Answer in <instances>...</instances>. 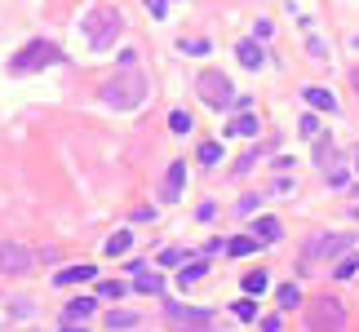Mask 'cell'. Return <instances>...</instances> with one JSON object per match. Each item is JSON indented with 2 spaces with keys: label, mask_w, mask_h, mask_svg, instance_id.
<instances>
[{
  "label": "cell",
  "mask_w": 359,
  "mask_h": 332,
  "mask_svg": "<svg viewBox=\"0 0 359 332\" xmlns=\"http://www.w3.org/2000/svg\"><path fill=\"white\" fill-rule=\"evenodd\" d=\"M143 98H147V80H143V71H120L116 80L102 84V102H107V107H116V111L138 107Z\"/></svg>",
  "instance_id": "cell-1"
},
{
  "label": "cell",
  "mask_w": 359,
  "mask_h": 332,
  "mask_svg": "<svg viewBox=\"0 0 359 332\" xmlns=\"http://www.w3.org/2000/svg\"><path fill=\"white\" fill-rule=\"evenodd\" d=\"M80 27H84V36H89L93 49H107V44H116V36L125 31V18H120L116 9H89Z\"/></svg>",
  "instance_id": "cell-2"
},
{
  "label": "cell",
  "mask_w": 359,
  "mask_h": 332,
  "mask_svg": "<svg viewBox=\"0 0 359 332\" xmlns=\"http://www.w3.org/2000/svg\"><path fill=\"white\" fill-rule=\"evenodd\" d=\"M306 324H310V332H346V306L337 297H315L306 306Z\"/></svg>",
  "instance_id": "cell-3"
},
{
  "label": "cell",
  "mask_w": 359,
  "mask_h": 332,
  "mask_svg": "<svg viewBox=\"0 0 359 332\" xmlns=\"http://www.w3.org/2000/svg\"><path fill=\"white\" fill-rule=\"evenodd\" d=\"M53 62H62V53H58V44H49V40H32L18 58H9V71L14 75H32V71H40V66H53Z\"/></svg>",
  "instance_id": "cell-4"
},
{
  "label": "cell",
  "mask_w": 359,
  "mask_h": 332,
  "mask_svg": "<svg viewBox=\"0 0 359 332\" xmlns=\"http://www.w3.org/2000/svg\"><path fill=\"white\" fill-rule=\"evenodd\" d=\"M195 89H200V98L209 102V107H235V89H231V80H226L222 71H200Z\"/></svg>",
  "instance_id": "cell-5"
},
{
  "label": "cell",
  "mask_w": 359,
  "mask_h": 332,
  "mask_svg": "<svg viewBox=\"0 0 359 332\" xmlns=\"http://www.w3.org/2000/svg\"><path fill=\"white\" fill-rule=\"evenodd\" d=\"M0 270L5 274H32L36 270V253L23 244H0Z\"/></svg>",
  "instance_id": "cell-6"
},
{
  "label": "cell",
  "mask_w": 359,
  "mask_h": 332,
  "mask_svg": "<svg viewBox=\"0 0 359 332\" xmlns=\"http://www.w3.org/2000/svg\"><path fill=\"white\" fill-rule=\"evenodd\" d=\"M342 248H351V235H319V240H310V257H337Z\"/></svg>",
  "instance_id": "cell-7"
},
{
  "label": "cell",
  "mask_w": 359,
  "mask_h": 332,
  "mask_svg": "<svg viewBox=\"0 0 359 332\" xmlns=\"http://www.w3.org/2000/svg\"><path fill=\"white\" fill-rule=\"evenodd\" d=\"M169 324H173L177 332L182 328H204L209 315H204V310H191V306H169Z\"/></svg>",
  "instance_id": "cell-8"
},
{
  "label": "cell",
  "mask_w": 359,
  "mask_h": 332,
  "mask_svg": "<svg viewBox=\"0 0 359 332\" xmlns=\"http://www.w3.org/2000/svg\"><path fill=\"white\" fill-rule=\"evenodd\" d=\"M182 186H186V159H173L164 173V199H182Z\"/></svg>",
  "instance_id": "cell-9"
},
{
  "label": "cell",
  "mask_w": 359,
  "mask_h": 332,
  "mask_svg": "<svg viewBox=\"0 0 359 332\" xmlns=\"http://www.w3.org/2000/svg\"><path fill=\"white\" fill-rule=\"evenodd\" d=\"M93 274H98V266L80 261V266H62V270L53 274V283H62V288H71V283H84V279H93Z\"/></svg>",
  "instance_id": "cell-10"
},
{
  "label": "cell",
  "mask_w": 359,
  "mask_h": 332,
  "mask_svg": "<svg viewBox=\"0 0 359 332\" xmlns=\"http://www.w3.org/2000/svg\"><path fill=\"white\" fill-rule=\"evenodd\" d=\"M93 306H98L93 297H75V301H67V306H62V324H84V319L93 315Z\"/></svg>",
  "instance_id": "cell-11"
},
{
  "label": "cell",
  "mask_w": 359,
  "mask_h": 332,
  "mask_svg": "<svg viewBox=\"0 0 359 332\" xmlns=\"http://www.w3.org/2000/svg\"><path fill=\"white\" fill-rule=\"evenodd\" d=\"M235 58H240L244 66H253V71H258V66L267 62V49H262L258 40H240V44H235Z\"/></svg>",
  "instance_id": "cell-12"
},
{
  "label": "cell",
  "mask_w": 359,
  "mask_h": 332,
  "mask_svg": "<svg viewBox=\"0 0 359 332\" xmlns=\"http://www.w3.org/2000/svg\"><path fill=\"white\" fill-rule=\"evenodd\" d=\"M226 133H231V138H253V133H258V116H253V111L235 116L231 125H226Z\"/></svg>",
  "instance_id": "cell-13"
},
{
  "label": "cell",
  "mask_w": 359,
  "mask_h": 332,
  "mask_svg": "<svg viewBox=\"0 0 359 332\" xmlns=\"http://www.w3.org/2000/svg\"><path fill=\"white\" fill-rule=\"evenodd\" d=\"M306 102H310L315 111H337V98H333L328 89H319V84H310V89H306Z\"/></svg>",
  "instance_id": "cell-14"
},
{
  "label": "cell",
  "mask_w": 359,
  "mask_h": 332,
  "mask_svg": "<svg viewBox=\"0 0 359 332\" xmlns=\"http://www.w3.org/2000/svg\"><path fill=\"white\" fill-rule=\"evenodd\" d=\"M253 235H258L262 244H275L280 235H284V226H280L275 217H258V231H253Z\"/></svg>",
  "instance_id": "cell-15"
},
{
  "label": "cell",
  "mask_w": 359,
  "mask_h": 332,
  "mask_svg": "<svg viewBox=\"0 0 359 332\" xmlns=\"http://www.w3.org/2000/svg\"><path fill=\"white\" fill-rule=\"evenodd\" d=\"M129 244H134V235H129V231H116V235L107 240V257H125Z\"/></svg>",
  "instance_id": "cell-16"
},
{
  "label": "cell",
  "mask_w": 359,
  "mask_h": 332,
  "mask_svg": "<svg viewBox=\"0 0 359 332\" xmlns=\"http://www.w3.org/2000/svg\"><path fill=\"white\" fill-rule=\"evenodd\" d=\"M134 288H138V292H147V297H156V292L164 288V279H160L156 270H151V274L143 270V274H138V279H134Z\"/></svg>",
  "instance_id": "cell-17"
},
{
  "label": "cell",
  "mask_w": 359,
  "mask_h": 332,
  "mask_svg": "<svg viewBox=\"0 0 359 332\" xmlns=\"http://www.w3.org/2000/svg\"><path fill=\"white\" fill-rule=\"evenodd\" d=\"M253 248H258V235H240V240L226 244V253H231V257H249Z\"/></svg>",
  "instance_id": "cell-18"
},
{
  "label": "cell",
  "mask_w": 359,
  "mask_h": 332,
  "mask_svg": "<svg viewBox=\"0 0 359 332\" xmlns=\"http://www.w3.org/2000/svg\"><path fill=\"white\" fill-rule=\"evenodd\" d=\"M244 292H249V297H262V292H267V270H249L244 274Z\"/></svg>",
  "instance_id": "cell-19"
},
{
  "label": "cell",
  "mask_w": 359,
  "mask_h": 332,
  "mask_svg": "<svg viewBox=\"0 0 359 332\" xmlns=\"http://www.w3.org/2000/svg\"><path fill=\"white\" fill-rule=\"evenodd\" d=\"M134 324H138V315H134V310H111V315H107V328H111V332L134 328Z\"/></svg>",
  "instance_id": "cell-20"
},
{
  "label": "cell",
  "mask_w": 359,
  "mask_h": 332,
  "mask_svg": "<svg viewBox=\"0 0 359 332\" xmlns=\"http://www.w3.org/2000/svg\"><path fill=\"white\" fill-rule=\"evenodd\" d=\"M275 297H280V306H284V310H293V306H301V288H297V283H284V288H280Z\"/></svg>",
  "instance_id": "cell-21"
},
{
  "label": "cell",
  "mask_w": 359,
  "mask_h": 332,
  "mask_svg": "<svg viewBox=\"0 0 359 332\" xmlns=\"http://www.w3.org/2000/svg\"><path fill=\"white\" fill-rule=\"evenodd\" d=\"M125 283H120V279H107V283H98V297H107V301H120V297H125Z\"/></svg>",
  "instance_id": "cell-22"
},
{
  "label": "cell",
  "mask_w": 359,
  "mask_h": 332,
  "mask_svg": "<svg viewBox=\"0 0 359 332\" xmlns=\"http://www.w3.org/2000/svg\"><path fill=\"white\" fill-rule=\"evenodd\" d=\"M231 310H235V319H258V301H253V297H240Z\"/></svg>",
  "instance_id": "cell-23"
},
{
  "label": "cell",
  "mask_w": 359,
  "mask_h": 332,
  "mask_svg": "<svg viewBox=\"0 0 359 332\" xmlns=\"http://www.w3.org/2000/svg\"><path fill=\"white\" fill-rule=\"evenodd\" d=\"M204 270H209V266H204V261H191V266H186L182 274H177V283H182V288H186V283H195V279H200Z\"/></svg>",
  "instance_id": "cell-24"
},
{
  "label": "cell",
  "mask_w": 359,
  "mask_h": 332,
  "mask_svg": "<svg viewBox=\"0 0 359 332\" xmlns=\"http://www.w3.org/2000/svg\"><path fill=\"white\" fill-rule=\"evenodd\" d=\"M169 129H173V133H191V116H186V111L177 107L173 116H169Z\"/></svg>",
  "instance_id": "cell-25"
},
{
  "label": "cell",
  "mask_w": 359,
  "mask_h": 332,
  "mask_svg": "<svg viewBox=\"0 0 359 332\" xmlns=\"http://www.w3.org/2000/svg\"><path fill=\"white\" fill-rule=\"evenodd\" d=\"M355 270H359V257H346V261H337V266H333V279H351Z\"/></svg>",
  "instance_id": "cell-26"
},
{
  "label": "cell",
  "mask_w": 359,
  "mask_h": 332,
  "mask_svg": "<svg viewBox=\"0 0 359 332\" xmlns=\"http://www.w3.org/2000/svg\"><path fill=\"white\" fill-rule=\"evenodd\" d=\"M217 159H222V146H217V142H204L200 146V164H217Z\"/></svg>",
  "instance_id": "cell-27"
},
{
  "label": "cell",
  "mask_w": 359,
  "mask_h": 332,
  "mask_svg": "<svg viewBox=\"0 0 359 332\" xmlns=\"http://www.w3.org/2000/svg\"><path fill=\"white\" fill-rule=\"evenodd\" d=\"M297 129H301V138H319V120H315V116H301Z\"/></svg>",
  "instance_id": "cell-28"
},
{
  "label": "cell",
  "mask_w": 359,
  "mask_h": 332,
  "mask_svg": "<svg viewBox=\"0 0 359 332\" xmlns=\"http://www.w3.org/2000/svg\"><path fill=\"white\" fill-rule=\"evenodd\" d=\"M177 261H182V253H177V248H164V253H160V266H177Z\"/></svg>",
  "instance_id": "cell-29"
},
{
  "label": "cell",
  "mask_w": 359,
  "mask_h": 332,
  "mask_svg": "<svg viewBox=\"0 0 359 332\" xmlns=\"http://www.w3.org/2000/svg\"><path fill=\"white\" fill-rule=\"evenodd\" d=\"M235 111H240V116H244V111H253V98H249V93H235Z\"/></svg>",
  "instance_id": "cell-30"
},
{
  "label": "cell",
  "mask_w": 359,
  "mask_h": 332,
  "mask_svg": "<svg viewBox=\"0 0 359 332\" xmlns=\"http://www.w3.org/2000/svg\"><path fill=\"white\" fill-rule=\"evenodd\" d=\"M147 9H151V18H164V9H169V0H147Z\"/></svg>",
  "instance_id": "cell-31"
},
{
  "label": "cell",
  "mask_w": 359,
  "mask_h": 332,
  "mask_svg": "<svg viewBox=\"0 0 359 332\" xmlns=\"http://www.w3.org/2000/svg\"><path fill=\"white\" fill-rule=\"evenodd\" d=\"M182 49H186V53H204L209 44H204V40H182Z\"/></svg>",
  "instance_id": "cell-32"
},
{
  "label": "cell",
  "mask_w": 359,
  "mask_h": 332,
  "mask_svg": "<svg viewBox=\"0 0 359 332\" xmlns=\"http://www.w3.org/2000/svg\"><path fill=\"white\" fill-rule=\"evenodd\" d=\"M262 332H280V315H267V319H262Z\"/></svg>",
  "instance_id": "cell-33"
},
{
  "label": "cell",
  "mask_w": 359,
  "mask_h": 332,
  "mask_svg": "<svg viewBox=\"0 0 359 332\" xmlns=\"http://www.w3.org/2000/svg\"><path fill=\"white\" fill-rule=\"evenodd\" d=\"M58 332H84V324H62Z\"/></svg>",
  "instance_id": "cell-34"
},
{
  "label": "cell",
  "mask_w": 359,
  "mask_h": 332,
  "mask_svg": "<svg viewBox=\"0 0 359 332\" xmlns=\"http://www.w3.org/2000/svg\"><path fill=\"white\" fill-rule=\"evenodd\" d=\"M182 332H213V324H204V328H182Z\"/></svg>",
  "instance_id": "cell-35"
},
{
  "label": "cell",
  "mask_w": 359,
  "mask_h": 332,
  "mask_svg": "<svg viewBox=\"0 0 359 332\" xmlns=\"http://www.w3.org/2000/svg\"><path fill=\"white\" fill-rule=\"evenodd\" d=\"M351 84H355V89H359V66H355V71H351Z\"/></svg>",
  "instance_id": "cell-36"
},
{
  "label": "cell",
  "mask_w": 359,
  "mask_h": 332,
  "mask_svg": "<svg viewBox=\"0 0 359 332\" xmlns=\"http://www.w3.org/2000/svg\"><path fill=\"white\" fill-rule=\"evenodd\" d=\"M355 168H359V151H355Z\"/></svg>",
  "instance_id": "cell-37"
}]
</instances>
